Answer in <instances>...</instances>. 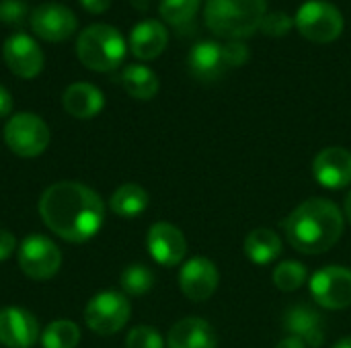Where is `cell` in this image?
Instances as JSON below:
<instances>
[{
  "mask_svg": "<svg viewBox=\"0 0 351 348\" xmlns=\"http://www.w3.org/2000/svg\"><path fill=\"white\" fill-rule=\"evenodd\" d=\"M39 215L56 236L78 244L99 234L105 219V205L99 193L86 185L64 180L43 191Z\"/></svg>",
  "mask_w": 351,
  "mask_h": 348,
  "instance_id": "6da1fadb",
  "label": "cell"
},
{
  "mask_svg": "<svg viewBox=\"0 0 351 348\" xmlns=\"http://www.w3.org/2000/svg\"><path fill=\"white\" fill-rule=\"evenodd\" d=\"M346 228L341 209L323 197H313L298 205L284 222V232L292 248L302 254H323L331 250Z\"/></svg>",
  "mask_w": 351,
  "mask_h": 348,
  "instance_id": "7a4b0ae2",
  "label": "cell"
},
{
  "mask_svg": "<svg viewBox=\"0 0 351 348\" xmlns=\"http://www.w3.org/2000/svg\"><path fill=\"white\" fill-rule=\"evenodd\" d=\"M267 14L265 0H206L204 18L208 29L224 39H245L259 31Z\"/></svg>",
  "mask_w": 351,
  "mask_h": 348,
  "instance_id": "3957f363",
  "label": "cell"
},
{
  "mask_svg": "<svg viewBox=\"0 0 351 348\" xmlns=\"http://www.w3.org/2000/svg\"><path fill=\"white\" fill-rule=\"evenodd\" d=\"M125 51L128 43L123 35L105 23L84 27L76 39V55L93 72H113L121 66Z\"/></svg>",
  "mask_w": 351,
  "mask_h": 348,
  "instance_id": "277c9868",
  "label": "cell"
},
{
  "mask_svg": "<svg viewBox=\"0 0 351 348\" xmlns=\"http://www.w3.org/2000/svg\"><path fill=\"white\" fill-rule=\"evenodd\" d=\"M294 27L304 39L313 43H331L343 31V16L331 2L308 0L298 8Z\"/></svg>",
  "mask_w": 351,
  "mask_h": 348,
  "instance_id": "5b68a950",
  "label": "cell"
},
{
  "mask_svg": "<svg viewBox=\"0 0 351 348\" xmlns=\"http://www.w3.org/2000/svg\"><path fill=\"white\" fill-rule=\"evenodd\" d=\"M4 142L12 154L21 158H35L49 146V127L33 113H16L4 125Z\"/></svg>",
  "mask_w": 351,
  "mask_h": 348,
  "instance_id": "8992f818",
  "label": "cell"
},
{
  "mask_svg": "<svg viewBox=\"0 0 351 348\" xmlns=\"http://www.w3.org/2000/svg\"><path fill=\"white\" fill-rule=\"evenodd\" d=\"M132 316V306L125 293L119 291H101L97 293L86 310H84V322L86 326L101 336L117 334Z\"/></svg>",
  "mask_w": 351,
  "mask_h": 348,
  "instance_id": "52a82bcc",
  "label": "cell"
},
{
  "mask_svg": "<svg viewBox=\"0 0 351 348\" xmlns=\"http://www.w3.org/2000/svg\"><path fill=\"white\" fill-rule=\"evenodd\" d=\"M21 271L33 281L51 279L62 267L60 248L45 236H27L16 252Z\"/></svg>",
  "mask_w": 351,
  "mask_h": 348,
  "instance_id": "ba28073f",
  "label": "cell"
},
{
  "mask_svg": "<svg viewBox=\"0 0 351 348\" xmlns=\"http://www.w3.org/2000/svg\"><path fill=\"white\" fill-rule=\"evenodd\" d=\"M311 293L325 310H346L351 306V269L325 267L311 279Z\"/></svg>",
  "mask_w": 351,
  "mask_h": 348,
  "instance_id": "9c48e42d",
  "label": "cell"
},
{
  "mask_svg": "<svg viewBox=\"0 0 351 348\" xmlns=\"http://www.w3.org/2000/svg\"><path fill=\"white\" fill-rule=\"evenodd\" d=\"M78 27L76 14L64 6V4H56V2H45L39 4L33 12H31V29L33 33L49 43H58L68 39Z\"/></svg>",
  "mask_w": 351,
  "mask_h": 348,
  "instance_id": "30bf717a",
  "label": "cell"
},
{
  "mask_svg": "<svg viewBox=\"0 0 351 348\" xmlns=\"http://www.w3.org/2000/svg\"><path fill=\"white\" fill-rule=\"evenodd\" d=\"M4 62L19 78H35L43 70V51L39 43L27 33H14L4 43Z\"/></svg>",
  "mask_w": 351,
  "mask_h": 348,
  "instance_id": "8fae6325",
  "label": "cell"
},
{
  "mask_svg": "<svg viewBox=\"0 0 351 348\" xmlns=\"http://www.w3.org/2000/svg\"><path fill=\"white\" fill-rule=\"evenodd\" d=\"M220 283V273L210 258L195 256L181 267L179 287L183 295L191 302H208Z\"/></svg>",
  "mask_w": 351,
  "mask_h": 348,
  "instance_id": "7c38bea8",
  "label": "cell"
},
{
  "mask_svg": "<svg viewBox=\"0 0 351 348\" xmlns=\"http://www.w3.org/2000/svg\"><path fill=\"white\" fill-rule=\"evenodd\" d=\"M146 246L150 256L162 267H177L187 254V240L183 232L169 222H156L150 226Z\"/></svg>",
  "mask_w": 351,
  "mask_h": 348,
  "instance_id": "4fadbf2b",
  "label": "cell"
},
{
  "mask_svg": "<svg viewBox=\"0 0 351 348\" xmlns=\"http://www.w3.org/2000/svg\"><path fill=\"white\" fill-rule=\"evenodd\" d=\"M313 174L325 189H343L351 185V152L341 146L321 150L313 160Z\"/></svg>",
  "mask_w": 351,
  "mask_h": 348,
  "instance_id": "5bb4252c",
  "label": "cell"
},
{
  "mask_svg": "<svg viewBox=\"0 0 351 348\" xmlns=\"http://www.w3.org/2000/svg\"><path fill=\"white\" fill-rule=\"evenodd\" d=\"M39 338V322L23 308L0 310V343L8 348H31Z\"/></svg>",
  "mask_w": 351,
  "mask_h": 348,
  "instance_id": "9a60e30c",
  "label": "cell"
},
{
  "mask_svg": "<svg viewBox=\"0 0 351 348\" xmlns=\"http://www.w3.org/2000/svg\"><path fill=\"white\" fill-rule=\"evenodd\" d=\"M284 328L290 336L300 338L308 348H319L325 343V320L306 304L292 306L284 314Z\"/></svg>",
  "mask_w": 351,
  "mask_h": 348,
  "instance_id": "2e32d148",
  "label": "cell"
},
{
  "mask_svg": "<svg viewBox=\"0 0 351 348\" xmlns=\"http://www.w3.org/2000/svg\"><path fill=\"white\" fill-rule=\"evenodd\" d=\"M169 43V31L160 21L146 18L140 21L130 33V49L138 59L158 57Z\"/></svg>",
  "mask_w": 351,
  "mask_h": 348,
  "instance_id": "e0dca14e",
  "label": "cell"
},
{
  "mask_svg": "<svg viewBox=\"0 0 351 348\" xmlns=\"http://www.w3.org/2000/svg\"><path fill=\"white\" fill-rule=\"evenodd\" d=\"M189 70L197 80H218L228 70L224 45L216 41H199L191 47L187 57Z\"/></svg>",
  "mask_w": 351,
  "mask_h": 348,
  "instance_id": "ac0fdd59",
  "label": "cell"
},
{
  "mask_svg": "<svg viewBox=\"0 0 351 348\" xmlns=\"http://www.w3.org/2000/svg\"><path fill=\"white\" fill-rule=\"evenodd\" d=\"M169 348H218V336L210 322L202 318L179 320L167 338Z\"/></svg>",
  "mask_w": 351,
  "mask_h": 348,
  "instance_id": "d6986e66",
  "label": "cell"
},
{
  "mask_svg": "<svg viewBox=\"0 0 351 348\" xmlns=\"http://www.w3.org/2000/svg\"><path fill=\"white\" fill-rule=\"evenodd\" d=\"M62 105L76 119H93L105 107L103 92L90 82H74L62 94Z\"/></svg>",
  "mask_w": 351,
  "mask_h": 348,
  "instance_id": "ffe728a7",
  "label": "cell"
},
{
  "mask_svg": "<svg viewBox=\"0 0 351 348\" xmlns=\"http://www.w3.org/2000/svg\"><path fill=\"white\" fill-rule=\"evenodd\" d=\"M282 238L267 228H259L253 230L247 238H245V254L253 265L265 267L269 263H274L276 258H280L282 254Z\"/></svg>",
  "mask_w": 351,
  "mask_h": 348,
  "instance_id": "44dd1931",
  "label": "cell"
},
{
  "mask_svg": "<svg viewBox=\"0 0 351 348\" xmlns=\"http://www.w3.org/2000/svg\"><path fill=\"white\" fill-rule=\"evenodd\" d=\"M123 88L138 101H150L158 92V76L144 64H130L121 74Z\"/></svg>",
  "mask_w": 351,
  "mask_h": 348,
  "instance_id": "7402d4cb",
  "label": "cell"
},
{
  "mask_svg": "<svg viewBox=\"0 0 351 348\" xmlns=\"http://www.w3.org/2000/svg\"><path fill=\"white\" fill-rule=\"evenodd\" d=\"M109 205L119 217H138L148 207V193L136 183H125L111 195Z\"/></svg>",
  "mask_w": 351,
  "mask_h": 348,
  "instance_id": "603a6c76",
  "label": "cell"
},
{
  "mask_svg": "<svg viewBox=\"0 0 351 348\" xmlns=\"http://www.w3.org/2000/svg\"><path fill=\"white\" fill-rule=\"evenodd\" d=\"M80 343V328L70 320H56L41 332L43 348H76Z\"/></svg>",
  "mask_w": 351,
  "mask_h": 348,
  "instance_id": "cb8c5ba5",
  "label": "cell"
},
{
  "mask_svg": "<svg viewBox=\"0 0 351 348\" xmlns=\"http://www.w3.org/2000/svg\"><path fill=\"white\" fill-rule=\"evenodd\" d=\"M199 4L202 0H160L158 12L165 23L173 27H185L195 18Z\"/></svg>",
  "mask_w": 351,
  "mask_h": 348,
  "instance_id": "d4e9b609",
  "label": "cell"
},
{
  "mask_svg": "<svg viewBox=\"0 0 351 348\" xmlns=\"http://www.w3.org/2000/svg\"><path fill=\"white\" fill-rule=\"evenodd\" d=\"M306 267L298 260H284L274 269V283L280 291L292 293L306 283Z\"/></svg>",
  "mask_w": 351,
  "mask_h": 348,
  "instance_id": "484cf974",
  "label": "cell"
},
{
  "mask_svg": "<svg viewBox=\"0 0 351 348\" xmlns=\"http://www.w3.org/2000/svg\"><path fill=\"white\" fill-rule=\"evenodd\" d=\"M121 289L125 295H144L152 289L154 285V275L148 267L136 263V265H130L123 273H121Z\"/></svg>",
  "mask_w": 351,
  "mask_h": 348,
  "instance_id": "4316f807",
  "label": "cell"
},
{
  "mask_svg": "<svg viewBox=\"0 0 351 348\" xmlns=\"http://www.w3.org/2000/svg\"><path fill=\"white\" fill-rule=\"evenodd\" d=\"M125 348H165V343L156 328L136 326L125 338Z\"/></svg>",
  "mask_w": 351,
  "mask_h": 348,
  "instance_id": "83f0119b",
  "label": "cell"
},
{
  "mask_svg": "<svg viewBox=\"0 0 351 348\" xmlns=\"http://www.w3.org/2000/svg\"><path fill=\"white\" fill-rule=\"evenodd\" d=\"M294 27V21L286 14V12H269L263 16L259 31L271 37H282L286 33H290V29Z\"/></svg>",
  "mask_w": 351,
  "mask_h": 348,
  "instance_id": "f1b7e54d",
  "label": "cell"
},
{
  "mask_svg": "<svg viewBox=\"0 0 351 348\" xmlns=\"http://www.w3.org/2000/svg\"><path fill=\"white\" fill-rule=\"evenodd\" d=\"M27 16V4L23 0H0V21L6 25H19Z\"/></svg>",
  "mask_w": 351,
  "mask_h": 348,
  "instance_id": "f546056e",
  "label": "cell"
},
{
  "mask_svg": "<svg viewBox=\"0 0 351 348\" xmlns=\"http://www.w3.org/2000/svg\"><path fill=\"white\" fill-rule=\"evenodd\" d=\"M224 57L228 68H239L249 62V47L241 41H230L224 45Z\"/></svg>",
  "mask_w": 351,
  "mask_h": 348,
  "instance_id": "4dcf8cb0",
  "label": "cell"
},
{
  "mask_svg": "<svg viewBox=\"0 0 351 348\" xmlns=\"http://www.w3.org/2000/svg\"><path fill=\"white\" fill-rule=\"evenodd\" d=\"M16 250V238L8 230H0V263L8 260Z\"/></svg>",
  "mask_w": 351,
  "mask_h": 348,
  "instance_id": "1f68e13d",
  "label": "cell"
},
{
  "mask_svg": "<svg viewBox=\"0 0 351 348\" xmlns=\"http://www.w3.org/2000/svg\"><path fill=\"white\" fill-rule=\"evenodd\" d=\"M82 4V8L90 14H103L105 10H109L111 0H78Z\"/></svg>",
  "mask_w": 351,
  "mask_h": 348,
  "instance_id": "d6a6232c",
  "label": "cell"
},
{
  "mask_svg": "<svg viewBox=\"0 0 351 348\" xmlns=\"http://www.w3.org/2000/svg\"><path fill=\"white\" fill-rule=\"evenodd\" d=\"M10 111H12V96H10V92L0 84V117L10 115Z\"/></svg>",
  "mask_w": 351,
  "mask_h": 348,
  "instance_id": "836d02e7",
  "label": "cell"
},
{
  "mask_svg": "<svg viewBox=\"0 0 351 348\" xmlns=\"http://www.w3.org/2000/svg\"><path fill=\"white\" fill-rule=\"evenodd\" d=\"M276 348H308L300 338H294V336H288V338H284V340H280L278 343V347Z\"/></svg>",
  "mask_w": 351,
  "mask_h": 348,
  "instance_id": "e575fe53",
  "label": "cell"
},
{
  "mask_svg": "<svg viewBox=\"0 0 351 348\" xmlns=\"http://www.w3.org/2000/svg\"><path fill=\"white\" fill-rule=\"evenodd\" d=\"M343 217L348 219L351 224V191H350V195L346 197V205H343Z\"/></svg>",
  "mask_w": 351,
  "mask_h": 348,
  "instance_id": "d590c367",
  "label": "cell"
},
{
  "mask_svg": "<svg viewBox=\"0 0 351 348\" xmlns=\"http://www.w3.org/2000/svg\"><path fill=\"white\" fill-rule=\"evenodd\" d=\"M333 348H351V336H348V338H341L337 345Z\"/></svg>",
  "mask_w": 351,
  "mask_h": 348,
  "instance_id": "8d00e7d4",
  "label": "cell"
}]
</instances>
